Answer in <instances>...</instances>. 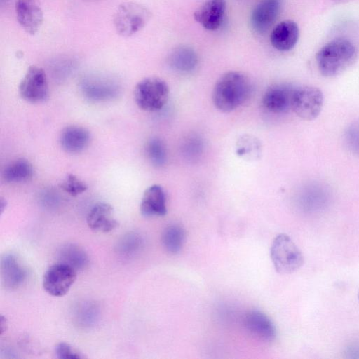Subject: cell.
<instances>
[{"label":"cell","instance_id":"cell-1","mask_svg":"<svg viewBox=\"0 0 359 359\" xmlns=\"http://www.w3.org/2000/svg\"><path fill=\"white\" fill-rule=\"evenodd\" d=\"M251 83L242 72L229 71L216 81L212 90L214 106L221 112L229 113L243 105L251 93Z\"/></svg>","mask_w":359,"mask_h":359},{"label":"cell","instance_id":"cell-2","mask_svg":"<svg viewBox=\"0 0 359 359\" xmlns=\"http://www.w3.org/2000/svg\"><path fill=\"white\" fill-rule=\"evenodd\" d=\"M357 50L347 39H334L323 46L316 54L319 72L326 77L337 76L355 60Z\"/></svg>","mask_w":359,"mask_h":359},{"label":"cell","instance_id":"cell-3","mask_svg":"<svg viewBox=\"0 0 359 359\" xmlns=\"http://www.w3.org/2000/svg\"><path fill=\"white\" fill-rule=\"evenodd\" d=\"M151 17V11L144 5L133 1L123 2L114 14V26L118 34L130 37L141 31Z\"/></svg>","mask_w":359,"mask_h":359},{"label":"cell","instance_id":"cell-4","mask_svg":"<svg viewBox=\"0 0 359 359\" xmlns=\"http://www.w3.org/2000/svg\"><path fill=\"white\" fill-rule=\"evenodd\" d=\"M270 254L275 269L281 274L292 273L304 264L301 250L285 233H280L274 238Z\"/></svg>","mask_w":359,"mask_h":359},{"label":"cell","instance_id":"cell-5","mask_svg":"<svg viewBox=\"0 0 359 359\" xmlns=\"http://www.w3.org/2000/svg\"><path fill=\"white\" fill-rule=\"evenodd\" d=\"M169 86L162 79L149 76L140 80L134 89V98L138 107L147 111L161 109L169 97Z\"/></svg>","mask_w":359,"mask_h":359},{"label":"cell","instance_id":"cell-6","mask_svg":"<svg viewBox=\"0 0 359 359\" xmlns=\"http://www.w3.org/2000/svg\"><path fill=\"white\" fill-rule=\"evenodd\" d=\"M323 100L320 88L310 86L298 87L292 90L291 109L299 118L311 121L320 114Z\"/></svg>","mask_w":359,"mask_h":359},{"label":"cell","instance_id":"cell-7","mask_svg":"<svg viewBox=\"0 0 359 359\" xmlns=\"http://www.w3.org/2000/svg\"><path fill=\"white\" fill-rule=\"evenodd\" d=\"M22 99L30 103H41L49 96L48 79L45 71L32 65L27 69L18 88Z\"/></svg>","mask_w":359,"mask_h":359},{"label":"cell","instance_id":"cell-8","mask_svg":"<svg viewBox=\"0 0 359 359\" xmlns=\"http://www.w3.org/2000/svg\"><path fill=\"white\" fill-rule=\"evenodd\" d=\"M76 279V271L62 262L50 266L43 276V287L53 297H62L70 290Z\"/></svg>","mask_w":359,"mask_h":359},{"label":"cell","instance_id":"cell-9","mask_svg":"<svg viewBox=\"0 0 359 359\" xmlns=\"http://www.w3.org/2000/svg\"><path fill=\"white\" fill-rule=\"evenodd\" d=\"M282 6L283 0H260L250 15L252 31L257 34L267 32L278 19Z\"/></svg>","mask_w":359,"mask_h":359},{"label":"cell","instance_id":"cell-10","mask_svg":"<svg viewBox=\"0 0 359 359\" xmlns=\"http://www.w3.org/2000/svg\"><path fill=\"white\" fill-rule=\"evenodd\" d=\"M15 13L20 27L29 34H35L43 20V10L37 0H16Z\"/></svg>","mask_w":359,"mask_h":359},{"label":"cell","instance_id":"cell-11","mask_svg":"<svg viewBox=\"0 0 359 359\" xmlns=\"http://www.w3.org/2000/svg\"><path fill=\"white\" fill-rule=\"evenodd\" d=\"M83 95L94 102L110 100L118 93V87L113 81L102 76H88L81 83Z\"/></svg>","mask_w":359,"mask_h":359},{"label":"cell","instance_id":"cell-12","mask_svg":"<svg viewBox=\"0 0 359 359\" xmlns=\"http://www.w3.org/2000/svg\"><path fill=\"white\" fill-rule=\"evenodd\" d=\"M243 323L250 334L260 341L271 342L276 337L274 323L267 315L259 310L247 312Z\"/></svg>","mask_w":359,"mask_h":359},{"label":"cell","instance_id":"cell-13","mask_svg":"<svg viewBox=\"0 0 359 359\" xmlns=\"http://www.w3.org/2000/svg\"><path fill=\"white\" fill-rule=\"evenodd\" d=\"M226 8V0H205L194 12V16L204 29L215 31L223 22Z\"/></svg>","mask_w":359,"mask_h":359},{"label":"cell","instance_id":"cell-14","mask_svg":"<svg viewBox=\"0 0 359 359\" xmlns=\"http://www.w3.org/2000/svg\"><path fill=\"white\" fill-rule=\"evenodd\" d=\"M299 36L298 25L292 20H285L276 25L270 34L272 46L280 51H288L297 44Z\"/></svg>","mask_w":359,"mask_h":359},{"label":"cell","instance_id":"cell-15","mask_svg":"<svg viewBox=\"0 0 359 359\" xmlns=\"http://www.w3.org/2000/svg\"><path fill=\"white\" fill-rule=\"evenodd\" d=\"M140 209L142 215L145 217L166 215V197L163 189L158 184L147 188L143 193Z\"/></svg>","mask_w":359,"mask_h":359},{"label":"cell","instance_id":"cell-16","mask_svg":"<svg viewBox=\"0 0 359 359\" xmlns=\"http://www.w3.org/2000/svg\"><path fill=\"white\" fill-rule=\"evenodd\" d=\"M86 221L88 227L96 232L107 233L118 226L114 217L113 207L107 203L95 205L89 211Z\"/></svg>","mask_w":359,"mask_h":359},{"label":"cell","instance_id":"cell-17","mask_svg":"<svg viewBox=\"0 0 359 359\" xmlns=\"http://www.w3.org/2000/svg\"><path fill=\"white\" fill-rule=\"evenodd\" d=\"M90 134L88 129L80 126H68L60 133V143L64 151L69 154H78L89 144Z\"/></svg>","mask_w":359,"mask_h":359},{"label":"cell","instance_id":"cell-18","mask_svg":"<svg viewBox=\"0 0 359 359\" xmlns=\"http://www.w3.org/2000/svg\"><path fill=\"white\" fill-rule=\"evenodd\" d=\"M1 276L4 285L14 289L24 282L27 271L13 254L6 253L1 259Z\"/></svg>","mask_w":359,"mask_h":359},{"label":"cell","instance_id":"cell-19","mask_svg":"<svg viewBox=\"0 0 359 359\" xmlns=\"http://www.w3.org/2000/svg\"><path fill=\"white\" fill-rule=\"evenodd\" d=\"M292 89L285 86L269 88L262 97V105L268 111L280 114L291 108Z\"/></svg>","mask_w":359,"mask_h":359},{"label":"cell","instance_id":"cell-20","mask_svg":"<svg viewBox=\"0 0 359 359\" xmlns=\"http://www.w3.org/2000/svg\"><path fill=\"white\" fill-rule=\"evenodd\" d=\"M198 56L191 48L180 46L170 54L168 62L170 67L179 73L192 72L198 65Z\"/></svg>","mask_w":359,"mask_h":359},{"label":"cell","instance_id":"cell-21","mask_svg":"<svg viewBox=\"0 0 359 359\" xmlns=\"http://www.w3.org/2000/svg\"><path fill=\"white\" fill-rule=\"evenodd\" d=\"M33 174L32 164L25 158H18L4 168L2 176L8 183H21L30 180Z\"/></svg>","mask_w":359,"mask_h":359},{"label":"cell","instance_id":"cell-22","mask_svg":"<svg viewBox=\"0 0 359 359\" xmlns=\"http://www.w3.org/2000/svg\"><path fill=\"white\" fill-rule=\"evenodd\" d=\"M60 262L68 264L76 271L83 270L89 264L86 252L74 244H67L59 252Z\"/></svg>","mask_w":359,"mask_h":359},{"label":"cell","instance_id":"cell-23","mask_svg":"<svg viewBox=\"0 0 359 359\" xmlns=\"http://www.w3.org/2000/svg\"><path fill=\"white\" fill-rule=\"evenodd\" d=\"M185 241V231L179 224H170L165 228L161 242L165 250L171 254L179 252Z\"/></svg>","mask_w":359,"mask_h":359},{"label":"cell","instance_id":"cell-24","mask_svg":"<svg viewBox=\"0 0 359 359\" xmlns=\"http://www.w3.org/2000/svg\"><path fill=\"white\" fill-rule=\"evenodd\" d=\"M236 153L243 159H258L262 154L261 142L256 137L243 135L236 142Z\"/></svg>","mask_w":359,"mask_h":359},{"label":"cell","instance_id":"cell-25","mask_svg":"<svg viewBox=\"0 0 359 359\" xmlns=\"http://www.w3.org/2000/svg\"><path fill=\"white\" fill-rule=\"evenodd\" d=\"M143 239L135 232H129L121 237L118 241L116 250L123 257H130L137 253L142 248Z\"/></svg>","mask_w":359,"mask_h":359},{"label":"cell","instance_id":"cell-26","mask_svg":"<svg viewBox=\"0 0 359 359\" xmlns=\"http://www.w3.org/2000/svg\"><path fill=\"white\" fill-rule=\"evenodd\" d=\"M146 154L150 162L155 166H162L167 159L166 148L158 137H152L146 144Z\"/></svg>","mask_w":359,"mask_h":359},{"label":"cell","instance_id":"cell-27","mask_svg":"<svg viewBox=\"0 0 359 359\" xmlns=\"http://www.w3.org/2000/svg\"><path fill=\"white\" fill-rule=\"evenodd\" d=\"M60 187L72 196H76L88 189L87 184L73 174H69L60 184Z\"/></svg>","mask_w":359,"mask_h":359},{"label":"cell","instance_id":"cell-28","mask_svg":"<svg viewBox=\"0 0 359 359\" xmlns=\"http://www.w3.org/2000/svg\"><path fill=\"white\" fill-rule=\"evenodd\" d=\"M345 139L348 148L359 154V121L352 123L347 128Z\"/></svg>","mask_w":359,"mask_h":359},{"label":"cell","instance_id":"cell-29","mask_svg":"<svg viewBox=\"0 0 359 359\" xmlns=\"http://www.w3.org/2000/svg\"><path fill=\"white\" fill-rule=\"evenodd\" d=\"M56 357L60 359H80L81 355L65 342L57 344L55 348Z\"/></svg>","mask_w":359,"mask_h":359},{"label":"cell","instance_id":"cell-30","mask_svg":"<svg viewBox=\"0 0 359 359\" xmlns=\"http://www.w3.org/2000/svg\"><path fill=\"white\" fill-rule=\"evenodd\" d=\"M183 150L188 158H195L202 151L203 146L200 139L191 137L184 142Z\"/></svg>","mask_w":359,"mask_h":359},{"label":"cell","instance_id":"cell-31","mask_svg":"<svg viewBox=\"0 0 359 359\" xmlns=\"http://www.w3.org/2000/svg\"><path fill=\"white\" fill-rule=\"evenodd\" d=\"M6 319L1 316V320H0V330H1V334L6 330Z\"/></svg>","mask_w":359,"mask_h":359},{"label":"cell","instance_id":"cell-32","mask_svg":"<svg viewBox=\"0 0 359 359\" xmlns=\"http://www.w3.org/2000/svg\"><path fill=\"white\" fill-rule=\"evenodd\" d=\"M358 301H359V292H358Z\"/></svg>","mask_w":359,"mask_h":359}]
</instances>
